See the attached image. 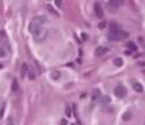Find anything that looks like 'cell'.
Instances as JSON below:
<instances>
[{
  "label": "cell",
  "mask_w": 145,
  "mask_h": 125,
  "mask_svg": "<svg viewBox=\"0 0 145 125\" xmlns=\"http://www.w3.org/2000/svg\"><path fill=\"white\" fill-rule=\"evenodd\" d=\"M45 21H46V20H45V17H44V16L34 17L33 20L30 21V24H29V32H30V33H33V32H34L36 29H38V28L44 26Z\"/></svg>",
  "instance_id": "6da1fadb"
},
{
  "label": "cell",
  "mask_w": 145,
  "mask_h": 125,
  "mask_svg": "<svg viewBox=\"0 0 145 125\" xmlns=\"http://www.w3.org/2000/svg\"><path fill=\"white\" fill-rule=\"evenodd\" d=\"M107 38L110 41H123V40L128 38V33L120 29L119 32H115V33H108L107 34Z\"/></svg>",
  "instance_id": "7a4b0ae2"
},
{
  "label": "cell",
  "mask_w": 145,
  "mask_h": 125,
  "mask_svg": "<svg viewBox=\"0 0 145 125\" xmlns=\"http://www.w3.org/2000/svg\"><path fill=\"white\" fill-rule=\"evenodd\" d=\"M32 34H33V38L37 41V42H42V41L46 38V36H48V30H46L44 26H41V28H38V29H36Z\"/></svg>",
  "instance_id": "3957f363"
},
{
  "label": "cell",
  "mask_w": 145,
  "mask_h": 125,
  "mask_svg": "<svg viewBox=\"0 0 145 125\" xmlns=\"http://www.w3.org/2000/svg\"><path fill=\"white\" fill-rule=\"evenodd\" d=\"M115 95L118 96V98H124L125 95H127V90H125V87L124 86H118L115 88Z\"/></svg>",
  "instance_id": "277c9868"
},
{
  "label": "cell",
  "mask_w": 145,
  "mask_h": 125,
  "mask_svg": "<svg viewBox=\"0 0 145 125\" xmlns=\"http://www.w3.org/2000/svg\"><path fill=\"white\" fill-rule=\"evenodd\" d=\"M95 13H96V16L99 18H102L103 16H104V12H103V9H102L99 3H95Z\"/></svg>",
  "instance_id": "5b68a950"
},
{
  "label": "cell",
  "mask_w": 145,
  "mask_h": 125,
  "mask_svg": "<svg viewBox=\"0 0 145 125\" xmlns=\"http://www.w3.org/2000/svg\"><path fill=\"white\" fill-rule=\"evenodd\" d=\"M99 103L102 105H107V104L111 103V98H110V96H107V95H103V96L99 98Z\"/></svg>",
  "instance_id": "8992f818"
},
{
  "label": "cell",
  "mask_w": 145,
  "mask_h": 125,
  "mask_svg": "<svg viewBox=\"0 0 145 125\" xmlns=\"http://www.w3.org/2000/svg\"><path fill=\"white\" fill-rule=\"evenodd\" d=\"M108 4H110L112 8H119L121 4H123V0H110Z\"/></svg>",
  "instance_id": "52a82bcc"
},
{
  "label": "cell",
  "mask_w": 145,
  "mask_h": 125,
  "mask_svg": "<svg viewBox=\"0 0 145 125\" xmlns=\"http://www.w3.org/2000/svg\"><path fill=\"white\" fill-rule=\"evenodd\" d=\"M120 30V26L116 24V22H111L110 24V32L108 33H115V32H119Z\"/></svg>",
  "instance_id": "ba28073f"
},
{
  "label": "cell",
  "mask_w": 145,
  "mask_h": 125,
  "mask_svg": "<svg viewBox=\"0 0 145 125\" xmlns=\"http://www.w3.org/2000/svg\"><path fill=\"white\" fill-rule=\"evenodd\" d=\"M107 52H108V49L104 48V46H100V48L96 49V55H103V54H106Z\"/></svg>",
  "instance_id": "9c48e42d"
},
{
  "label": "cell",
  "mask_w": 145,
  "mask_h": 125,
  "mask_svg": "<svg viewBox=\"0 0 145 125\" xmlns=\"http://www.w3.org/2000/svg\"><path fill=\"white\" fill-rule=\"evenodd\" d=\"M133 88H135V91H137V92H143V86L140 84V83H137V82H135L133 83Z\"/></svg>",
  "instance_id": "30bf717a"
},
{
  "label": "cell",
  "mask_w": 145,
  "mask_h": 125,
  "mask_svg": "<svg viewBox=\"0 0 145 125\" xmlns=\"http://www.w3.org/2000/svg\"><path fill=\"white\" fill-rule=\"evenodd\" d=\"M100 91L99 90H98V88H95L94 91H92V99H99L100 98Z\"/></svg>",
  "instance_id": "8fae6325"
},
{
  "label": "cell",
  "mask_w": 145,
  "mask_h": 125,
  "mask_svg": "<svg viewBox=\"0 0 145 125\" xmlns=\"http://www.w3.org/2000/svg\"><path fill=\"white\" fill-rule=\"evenodd\" d=\"M131 117H132V113H131V112H125V113L123 115V120H125V121L131 120Z\"/></svg>",
  "instance_id": "7c38bea8"
},
{
  "label": "cell",
  "mask_w": 145,
  "mask_h": 125,
  "mask_svg": "<svg viewBox=\"0 0 145 125\" xmlns=\"http://www.w3.org/2000/svg\"><path fill=\"white\" fill-rule=\"evenodd\" d=\"M12 91L13 92H17L18 91V83L16 80H13V83H12Z\"/></svg>",
  "instance_id": "4fadbf2b"
},
{
  "label": "cell",
  "mask_w": 145,
  "mask_h": 125,
  "mask_svg": "<svg viewBox=\"0 0 145 125\" xmlns=\"http://www.w3.org/2000/svg\"><path fill=\"white\" fill-rule=\"evenodd\" d=\"M114 63H115V66H121V64H123V59L121 58H115Z\"/></svg>",
  "instance_id": "5bb4252c"
},
{
  "label": "cell",
  "mask_w": 145,
  "mask_h": 125,
  "mask_svg": "<svg viewBox=\"0 0 145 125\" xmlns=\"http://www.w3.org/2000/svg\"><path fill=\"white\" fill-rule=\"evenodd\" d=\"M5 125H15V123H13V117H12V116H9V117L7 119Z\"/></svg>",
  "instance_id": "9a60e30c"
},
{
  "label": "cell",
  "mask_w": 145,
  "mask_h": 125,
  "mask_svg": "<svg viewBox=\"0 0 145 125\" xmlns=\"http://www.w3.org/2000/svg\"><path fill=\"white\" fill-rule=\"evenodd\" d=\"M26 70H28V67H26V64L24 63V64H22V71H21V76H25V72H26Z\"/></svg>",
  "instance_id": "2e32d148"
},
{
  "label": "cell",
  "mask_w": 145,
  "mask_h": 125,
  "mask_svg": "<svg viewBox=\"0 0 145 125\" xmlns=\"http://www.w3.org/2000/svg\"><path fill=\"white\" fill-rule=\"evenodd\" d=\"M4 111H5V105H3L1 109H0V119L4 117Z\"/></svg>",
  "instance_id": "e0dca14e"
},
{
  "label": "cell",
  "mask_w": 145,
  "mask_h": 125,
  "mask_svg": "<svg viewBox=\"0 0 145 125\" xmlns=\"http://www.w3.org/2000/svg\"><path fill=\"white\" fill-rule=\"evenodd\" d=\"M3 57H5V50L0 48V58H3Z\"/></svg>",
  "instance_id": "ac0fdd59"
},
{
  "label": "cell",
  "mask_w": 145,
  "mask_h": 125,
  "mask_svg": "<svg viewBox=\"0 0 145 125\" xmlns=\"http://www.w3.org/2000/svg\"><path fill=\"white\" fill-rule=\"evenodd\" d=\"M66 115H67L69 117L71 116V108H70V107H66Z\"/></svg>",
  "instance_id": "d6986e66"
},
{
  "label": "cell",
  "mask_w": 145,
  "mask_h": 125,
  "mask_svg": "<svg viewBox=\"0 0 145 125\" xmlns=\"http://www.w3.org/2000/svg\"><path fill=\"white\" fill-rule=\"evenodd\" d=\"M127 46H128L129 49H133V50H136V46H135L133 44H131V42H128V44H127Z\"/></svg>",
  "instance_id": "ffe728a7"
},
{
  "label": "cell",
  "mask_w": 145,
  "mask_h": 125,
  "mask_svg": "<svg viewBox=\"0 0 145 125\" xmlns=\"http://www.w3.org/2000/svg\"><path fill=\"white\" fill-rule=\"evenodd\" d=\"M48 9H49V12H51V13H54V15H58L57 12H54V9H53V7H48Z\"/></svg>",
  "instance_id": "44dd1931"
},
{
  "label": "cell",
  "mask_w": 145,
  "mask_h": 125,
  "mask_svg": "<svg viewBox=\"0 0 145 125\" xmlns=\"http://www.w3.org/2000/svg\"><path fill=\"white\" fill-rule=\"evenodd\" d=\"M29 78H30V79H34V78H36V75L33 74V71H29Z\"/></svg>",
  "instance_id": "7402d4cb"
},
{
  "label": "cell",
  "mask_w": 145,
  "mask_h": 125,
  "mask_svg": "<svg viewBox=\"0 0 145 125\" xmlns=\"http://www.w3.org/2000/svg\"><path fill=\"white\" fill-rule=\"evenodd\" d=\"M61 76V74L58 72V74H53V79H58V78Z\"/></svg>",
  "instance_id": "603a6c76"
},
{
  "label": "cell",
  "mask_w": 145,
  "mask_h": 125,
  "mask_svg": "<svg viewBox=\"0 0 145 125\" xmlns=\"http://www.w3.org/2000/svg\"><path fill=\"white\" fill-rule=\"evenodd\" d=\"M55 4H57L58 7H61L62 5V0H55Z\"/></svg>",
  "instance_id": "cb8c5ba5"
},
{
  "label": "cell",
  "mask_w": 145,
  "mask_h": 125,
  "mask_svg": "<svg viewBox=\"0 0 145 125\" xmlns=\"http://www.w3.org/2000/svg\"><path fill=\"white\" fill-rule=\"evenodd\" d=\"M104 26H106V24H104V22H102V24H99V28H100V29H103Z\"/></svg>",
  "instance_id": "d4e9b609"
},
{
  "label": "cell",
  "mask_w": 145,
  "mask_h": 125,
  "mask_svg": "<svg viewBox=\"0 0 145 125\" xmlns=\"http://www.w3.org/2000/svg\"><path fill=\"white\" fill-rule=\"evenodd\" d=\"M61 124H62V125H67V123H66V120H62V121H61Z\"/></svg>",
  "instance_id": "484cf974"
},
{
  "label": "cell",
  "mask_w": 145,
  "mask_h": 125,
  "mask_svg": "<svg viewBox=\"0 0 145 125\" xmlns=\"http://www.w3.org/2000/svg\"><path fill=\"white\" fill-rule=\"evenodd\" d=\"M0 68H1V64H0Z\"/></svg>",
  "instance_id": "4316f807"
}]
</instances>
